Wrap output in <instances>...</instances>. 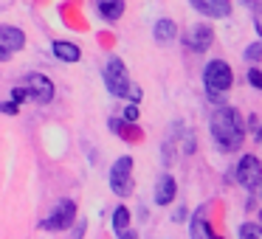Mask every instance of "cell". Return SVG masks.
Masks as SVG:
<instances>
[{"instance_id":"1","label":"cell","mask_w":262,"mask_h":239,"mask_svg":"<svg viewBox=\"0 0 262 239\" xmlns=\"http://www.w3.org/2000/svg\"><path fill=\"white\" fill-rule=\"evenodd\" d=\"M245 121L243 115L237 113L234 107H228L226 102L211 113L209 118V132H211V141L220 152H237L243 147V138H245Z\"/></svg>"},{"instance_id":"2","label":"cell","mask_w":262,"mask_h":239,"mask_svg":"<svg viewBox=\"0 0 262 239\" xmlns=\"http://www.w3.org/2000/svg\"><path fill=\"white\" fill-rule=\"evenodd\" d=\"M231 85H234L231 65L223 62V59H211V62H206V68H203L206 93H223V96H226V93L231 90Z\"/></svg>"},{"instance_id":"3","label":"cell","mask_w":262,"mask_h":239,"mask_svg":"<svg viewBox=\"0 0 262 239\" xmlns=\"http://www.w3.org/2000/svg\"><path fill=\"white\" fill-rule=\"evenodd\" d=\"M102 79H104V87L113 99H127V90H130V74H127V65L121 62L119 57H110L107 65L102 68Z\"/></svg>"},{"instance_id":"4","label":"cell","mask_w":262,"mask_h":239,"mask_svg":"<svg viewBox=\"0 0 262 239\" xmlns=\"http://www.w3.org/2000/svg\"><path fill=\"white\" fill-rule=\"evenodd\" d=\"M133 158L130 155H121V158L113 160V166H110V175H107V183H110V192L119 194V197H130L133 194Z\"/></svg>"},{"instance_id":"5","label":"cell","mask_w":262,"mask_h":239,"mask_svg":"<svg viewBox=\"0 0 262 239\" xmlns=\"http://www.w3.org/2000/svg\"><path fill=\"white\" fill-rule=\"evenodd\" d=\"M74 222H76V203L71 197H59L40 225L46 228V231H65V228H71Z\"/></svg>"},{"instance_id":"6","label":"cell","mask_w":262,"mask_h":239,"mask_svg":"<svg viewBox=\"0 0 262 239\" xmlns=\"http://www.w3.org/2000/svg\"><path fill=\"white\" fill-rule=\"evenodd\" d=\"M234 180L239 183V186L245 188H259L262 186V163L256 155H243V158L237 160V166H234Z\"/></svg>"},{"instance_id":"7","label":"cell","mask_w":262,"mask_h":239,"mask_svg":"<svg viewBox=\"0 0 262 239\" xmlns=\"http://www.w3.org/2000/svg\"><path fill=\"white\" fill-rule=\"evenodd\" d=\"M23 87L29 90V99L37 104H48L54 102V82L48 79L46 74H26L23 76Z\"/></svg>"},{"instance_id":"8","label":"cell","mask_w":262,"mask_h":239,"mask_svg":"<svg viewBox=\"0 0 262 239\" xmlns=\"http://www.w3.org/2000/svg\"><path fill=\"white\" fill-rule=\"evenodd\" d=\"M183 42H186L194 54H206L211 48V42H214V29H211L209 23H194L192 29L186 31Z\"/></svg>"},{"instance_id":"9","label":"cell","mask_w":262,"mask_h":239,"mask_svg":"<svg viewBox=\"0 0 262 239\" xmlns=\"http://www.w3.org/2000/svg\"><path fill=\"white\" fill-rule=\"evenodd\" d=\"M192 9L203 17H211V20H226L231 17V0H189Z\"/></svg>"},{"instance_id":"10","label":"cell","mask_w":262,"mask_h":239,"mask_svg":"<svg viewBox=\"0 0 262 239\" xmlns=\"http://www.w3.org/2000/svg\"><path fill=\"white\" fill-rule=\"evenodd\" d=\"M178 194V183L175 177L169 175V172H161L158 177H155V188H152V200L155 205H169L172 200H175Z\"/></svg>"},{"instance_id":"11","label":"cell","mask_w":262,"mask_h":239,"mask_svg":"<svg viewBox=\"0 0 262 239\" xmlns=\"http://www.w3.org/2000/svg\"><path fill=\"white\" fill-rule=\"evenodd\" d=\"M0 45L6 48L9 54L23 51V48H26V31H23V29H17V26L0 23Z\"/></svg>"},{"instance_id":"12","label":"cell","mask_w":262,"mask_h":239,"mask_svg":"<svg viewBox=\"0 0 262 239\" xmlns=\"http://www.w3.org/2000/svg\"><path fill=\"white\" fill-rule=\"evenodd\" d=\"M93 3H96V14L104 23H119L124 17V9H127L124 0H93Z\"/></svg>"},{"instance_id":"13","label":"cell","mask_w":262,"mask_h":239,"mask_svg":"<svg viewBox=\"0 0 262 239\" xmlns=\"http://www.w3.org/2000/svg\"><path fill=\"white\" fill-rule=\"evenodd\" d=\"M51 54L59 59V62H79L82 59V48L76 42H68V40H54L51 42Z\"/></svg>"},{"instance_id":"14","label":"cell","mask_w":262,"mask_h":239,"mask_svg":"<svg viewBox=\"0 0 262 239\" xmlns=\"http://www.w3.org/2000/svg\"><path fill=\"white\" fill-rule=\"evenodd\" d=\"M152 37H155V42H158V45H169V42H175V40H178V26H175V20L161 17L158 23L152 26Z\"/></svg>"},{"instance_id":"15","label":"cell","mask_w":262,"mask_h":239,"mask_svg":"<svg viewBox=\"0 0 262 239\" xmlns=\"http://www.w3.org/2000/svg\"><path fill=\"white\" fill-rule=\"evenodd\" d=\"M189 231H192V236H194V239H211V236H214V231L209 228V222H206V217H203V211H200V208L194 211Z\"/></svg>"},{"instance_id":"16","label":"cell","mask_w":262,"mask_h":239,"mask_svg":"<svg viewBox=\"0 0 262 239\" xmlns=\"http://www.w3.org/2000/svg\"><path fill=\"white\" fill-rule=\"evenodd\" d=\"M124 228H130V208H127V205H119V208L113 211V233L119 236Z\"/></svg>"},{"instance_id":"17","label":"cell","mask_w":262,"mask_h":239,"mask_svg":"<svg viewBox=\"0 0 262 239\" xmlns=\"http://www.w3.org/2000/svg\"><path fill=\"white\" fill-rule=\"evenodd\" d=\"M237 236H243V239H262V225H256V222H243V225L237 228Z\"/></svg>"},{"instance_id":"18","label":"cell","mask_w":262,"mask_h":239,"mask_svg":"<svg viewBox=\"0 0 262 239\" xmlns=\"http://www.w3.org/2000/svg\"><path fill=\"white\" fill-rule=\"evenodd\" d=\"M243 59H245V62H251V65L262 62V42H251V45H245Z\"/></svg>"},{"instance_id":"19","label":"cell","mask_w":262,"mask_h":239,"mask_svg":"<svg viewBox=\"0 0 262 239\" xmlns=\"http://www.w3.org/2000/svg\"><path fill=\"white\" fill-rule=\"evenodd\" d=\"M0 113H3V115H17L20 113V102H14V99L0 102Z\"/></svg>"},{"instance_id":"20","label":"cell","mask_w":262,"mask_h":239,"mask_svg":"<svg viewBox=\"0 0 262 239\" xmlns=\"http://www.w3.org/2000/svg\"><path fill=\"white\" fill-rule=\"evenodd\" d=\"M248 82H251V87H256V90H262V74L256 68H251L248 70Z\"/></svg>"},{"instance_id":"21","label":"cell","mask_w":262,"mask_h":239,"mask_svg":"<svg viewBox=\"0 0 262 239\" xmlns=\"http://www.w3.org/2000/svg\"><path fill=\"white\" fill-rule=\"evenodd\" d=\"M124 121H138V104L136 102H130L124 107Z\"/></svg>"},{"instance_id":"22","label":"cell","mask_w":262,"mask_h":239,"mask_svg":"<svg viewBox=\"0 0 262 239\" xmlns=\"http://www.w3.org/2000/svg\"><path fill=\"white\" fill-rule=\"evenodd\" d=\"M239 3H243L245 9H251L256 17H262V3H259V0H239Z\"/></svg>"},{"instance_id":"23","label":"cell","mask_w":262,"mask_h":239,"mask_svg":"<svg viewBox=\"0 0 262 239\" xmlns=\"http://www.w3.org/2000/svg\"><path fill=\"white\" fill-rule=\"evenodd\" d=\"M12 99H14V102H26V99H29V90H26L23 85H17V87L12 90Z\"/></svg>"},{"instance_id":"24","label":"cell","mask_w":262,"mask_h":239,"mask_svg":"<svg viewBox=\"0 0 262 239\" xmlns=\"http://www.w3.org/2000/svg\"><path fill=\"white\" fill-rule=\"evenodd\" d=\"M127 99H130V102H141V87L138 85H130V90H127Z\"/></svg>"},{"instance_id":"25","label":"cell","mask_w":262,"mask_h":239,"mask_svg":"<svg viewBox=\"0 0 262 239\" xmlns=\"http://www.w3.org/2000/svg\"><path fill=\"white\" fill-rule=\"evenodd\" d=\"M183 220H186V208H183V205H178V211L172 214V222H183Z\"/></svg>"},{"instance_id":"26","label":"cell","mask_w":262,"mask_h":239,"mask_svg":"<svg viewBox=\"0 0 262 239\" xmlns=\"http://www.w3.org/2000/svg\"><path fill=\"white\" fill-rule=\"evenodd\" d=\"M119 124H121L119 118H110V132H119Z\"/></svg>"},{"instance_id":"27","label":"cell","mask_w":262,"mask_h":239,"mask_svg":"<svg viewBox=\"0 0 262 239\" xmlns=\"http://www.w3.org/2000/svg\"><path fill=\"white\" fill-rule=\"evenodd\" d=\"M6 59H9V51H6L3 45H0V62H6Z\"/></svg>"},{"instance_id":"28","label":"cell","mask_w":262,"mask_h":239,"mask_svg":"<svg viewBox=\"0 0 262 239\" xmlns=\"http://www.w3.org/2000/svg\"><path fill=\"white\" fill-rule=\"evenodd\" d=\"M256 31H259V37H262V20H256Z\"/></svg>"},{"instance_id":"29","label":"cell","mask_w":262,"mask_h":239,"mask_svg":"<svg viewBox=\"0 0 262 239\" xmlns=\"http://www.w3.org/2000/svg\"><path fill=\"white\" fill-rule=\"evenodd\" d=\"M259 220H262V211H259Z\"/></svg>"},{"instance_id":"30","label":"cell","mask_w":262,"mask_h":239,"mask_svg":"<svg viewBox=\"0 0 262 239\" xmlns=\"http://www.w3.org/2000/svg\"><path fill=\"white\" fill-rule=\"evenodd\" d=\"M259 141H262V138H259Z\"/></svg>"}]
</instances>
